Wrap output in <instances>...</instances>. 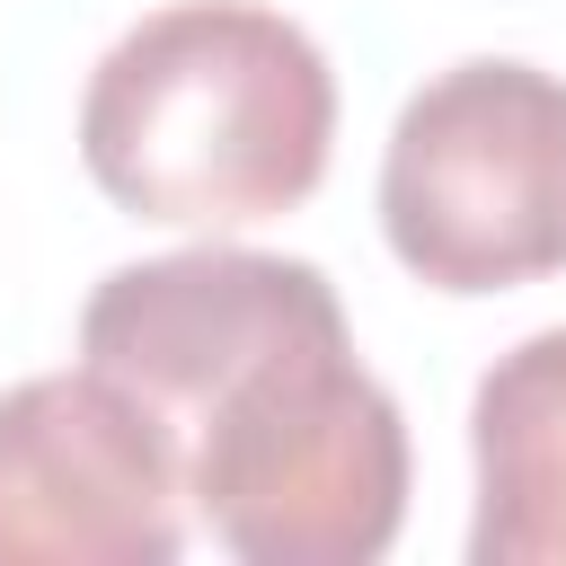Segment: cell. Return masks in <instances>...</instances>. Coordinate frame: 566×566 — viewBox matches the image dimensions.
<instances>
[{
  "label": "cell",
  "instance_id": "1",
  "mask_svg": "<svg viewBox=\"0 0 566 566\" xmlns=\"http://www.w3.org/2000/svg\"><path fill=\"white\" fill-rule=\"evenodd\" d=\"M336 71L256 0H177L106 44L80 97L88 177L177 230H239L292 212L327 177Z\"/></svg>",
  "mask_w": 566,
  "mask_h": 566
},
{
  "label": "cell",
  "instance_id": "2",
  "mask_svg": "<svg viewBox=\"0 0 566 566\" xmlns=\"http://www.w3.org/2000/svg\"><path fill=\"white\" fill-rule=\"evenodd\" d=\"M186 495L248 566H371L407 522V416L345 327L301 336L195 416Z\"/></svg>",
  "mask_w": 566,
  "mask_h": 566
},
{
  "label": "cell",
  "instance_id": "3",
  "mask_svg": "<svg viewBox=\"0 0 566 566\" xmlns=\"http://www.w3.org/2000/svg\"><path fill=\"white\" fill-rule=\"evenodd\" d=\"M380 230L433 292H504L566 265V80L539 62H451L380 159Z\"/></svg>",
  "mask_w": 566,
  "mask_h": 566
},
{
  "label": "cell",
  "instance_id": "4",
  "mask_svg": "<svg viewBox=\"0 0 566 566\" xmlns=\"http://www.w3.org/2000/svg\"><path fill=\"white\" fill-rule=\"evenodd\" d=\"M186 451L106 371L0 398V566H168L186 548Z\"/></svg>",
  "mask_w": 566,
  "mask_h": 566
},
{
  "label": "cell",
  "instance_id": "5",
  "mask_svg": "<svg viewBox=\"0 0 566 566\" xmlns=\"http://www.w3.org/2000/svg\"><path fill=\"white\" fill-rule=\"evenodd\" d=\"M345 327L336 283L310 256H265V248H177L115 265L88 310H80V363L133 389L186 451L195 416L256 371L265 354Z\"/></svg>",
  "mask_w": 566,
  "mask_h": 566
},
{
  "label": "cell",
  "instance_id": "6",
  "mask_svg": "<svg viewBox=\"0 0 566 566\" xmlns=\"http://www.w3.org/2000/svg\"><path fill=\"white\" fill-rule=\"evenodd\" d=\"M478 566H566V327L522 336L469 398Z\"/></svg>",
  "mask_w": 566,
  "mask_h": 566
}]
</instances>
